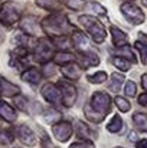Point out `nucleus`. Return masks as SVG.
<instances>
[{"instance_id": "33", "label": "nucleus", "mask_w": 147, "mask_h": 148, "mask_svg": "<svg viewBox=\"0 0 147 148\" xmlns=\"http://www.w3.org/2000/svg\"><path fill=\"white\" fill-rule=\"evenodd\" d=\"M28 55H29V50H28V48H26V46H16L14 49L10 52L12 59H17V60L25 59Z\"/></svg>"}, {"instance_id": "28", "label": "nucleus", "mask_w": 147, "mask_h": 148, "mask_svg": "<svg viewBox=\"0 0 147 148\" xmlns=\"http://www.w3.org/2000/svg\"><path fill=\"white\" fill-rule=\"evenodd\" d=\"M107 78H108V75H107V72H105V71H98V72H95V73H92V75H88V76H87L88 82H90V84H92V85L104 84V82L107 81Z\"/></svg>"}, {"instance_id": "43", "label": "nucleus", "mask_w": 147, "mask_h": 148, "mask_svg": "<svg viewBox=\"0 0 147 148\" xmlns=\"http://www.w3.org/2000/svg\"><path fill=\"white\" fill-rule=\"evenodd\" d=\"M139 42H141V43L147 45V35L146 33H143V32L139 33Z\"/></svg>"}, {"instance_id": "44", "label": "nucleus", "mask_w": 147, "mask_h": 148, "mask_svg": "<svg viewBox=\"0 0 147 148\" xmlns=\"http://www.w3.org/2000/svg\"><path fill=\"white\" fill-rule=\"evenodd\" d=\"M128 140H130L131 143H134V144H136V143L139 141V140H137V135H136V131H133V132L130 134V137H128Z\"/></svg>"}, {"instance_id": "10", "label": "nucleus", "mask_w": 147, "mask_h": 148, "mask_svg": "<svg viewBox=\"0 0 147 148\" xmlns=\"http://www.w3.org/2000/svg\"><path fill=\"white\" fill-rule=\"evenodd\" d=\"M14 135L19 138V141L22 144H25L26 147H35L38 144V138L35 135V132L25 124L22 125H17L14 128Z\"/></svg>"}, {"instance_id": "26", "label": "nucleus", "mask_w": 147, "mask_h": 148, "mask_svg": "<svg viewBox=\"0 0 147 148\" xmlns=\"http://www.w3.org/2000/svg\"><path fill=\"white\" fill-rule=\"evenodd\" d=\"M123 118L118 115V114H114L112 118L110 119V122L107 124V131L111 132V134H118L121 130H123Z\"/></svg>"}, {"instance_id": "47", "label": "nucleus", "mask_w": 147, "mask_h": 148, "mask_svg": "<svg viewBox=\"0 0 147 148\" xmlns=\"http://www.w3.org/2000/svg\"><path fill=\"white\" fill-rule=\"evenodd\" d=\"M124 1H126V3H133L134 0H124Z\"/></svg>"}, {"instance_id": "50", "label": "nucleus", "mask_w": 147, "mask_h": 148, "mask_svg": "<svg viewBox=\"0 0 147 148\" xmlns=\"http://www.w3.org/2000/svg\"><path fill=\"white\" fill-rule=\"evenodd\" d=\"M53 148H58V147H53Z\"/></svg>"}, {"instance_id": "21", "label": "nucleus", "mask_w": 147, "mask_h": 148, "mask_svg": "<svg viewBox=\"0 0 147 148\" xmlns=\"http://www.w3.org/2000/svg\"><path fill=\"white\" fill-rule=\"evenodd\" d=\"M42 116L45 119L46 124H50V125H55L58 124L59 121H62V114L56 109V108H46L45 111H42Z\"/></svg>"}, {"instance_id": "25", "label": "nucleus", "mask_w": 147, "mask_h": 148, "mask_svg": "<svg viewBox=\"0 0 147 148\" xmlns=\"http://www.w3.org/2000/svg\"><path fill=\"white\" fill-rule=\"evenodd\" d=\"M124 84V75L123 73H118V72H114L110 78V84H108V88L110 91H112L114 94H118L121 86Z\"/></svg>"}, {"instance_id": "13", "label": "nucleus", "mask_w": 147, "mask_h": 148, "mask_svg": "<svg viewBox=\"0 0 147 148\" xmlns=\"http://www.w3.org/2000/svg\"><path fill=\"white\" fill-rule=\"evenodd\" d=\"M17 95H20V88L17 85L12 84L10 81H7L6 78L0 76V97L16 98Z\"/></svg>"}, {"instance_id": "16", "label": "nucleus", "mask_w": 147, "mask_h": 148, "mask_svg": "<svg viewBox=\"0 0 147 148\" xmlns=\"http://www.w3.org/2000/svg\"><path fill=\"white\" fill-rule=\"evenodd\" d=\"M75 60H77V55L69 52V50H56L53 58H52V62L55 65H62V66L69 65Z\"/></svg>"}, {"instance_id": "4", "label": "nucleus", "mask_w": 147, "mask_h": 148, "mask_svg": "<svg viewBox=\"0 0 147 148\" xmlns=\"http://www.w3.org/2000/svg\"><path fill=\"white\" fill-rule=\"evenodd\" d=\"M88 103H90V106H91V109H92L94 112H97L99 115L105 116V115L110 114V111H111V103H112V101H111V97H110L107 92L97 91V92L92 94V97H91Z\"/></svg>"}, {"instance_id": "32", "label": "nucleus", "mask_w": 147, "mask_h": 148, "mask_svg": "<svg viewBox=\"0 0 147 148\" xmlns=\"http://www.w3.org/2000/svg\"><path fill=\"white\" fill-rule=\"evenodd\" d=\"M35 3L43 10H55L59 4V0H35Z\"/></svg>"}, {"instance_id": "14", "label": "nucleus", "mask_w": 147, "mask_h": 148, "mask_svg": "<svg viewBox=\"0 0 147 148\" xmlns=\"http://www.w3.org/2000/svg\"><path fill=\"white\" fill-rule=\"evenodd\" d=\"M20 79L35 86V85H39V84H41V81H42V72H41L38 68L30 66V68L25 69V71L20 73Z\"/></svg>"}, {"instance_id": "17", "label": "nucleus", "mask_w": 147, "mask_h": 148, "mask_svg": "<svg viewBox=\"0 0 147 148\" xmlns=\"http://www.w3.org/2000/svg\"><path fill=\"white\" fill-rule=\"evenodd\" d=\"M77 60L82 65V68L97 66L99 63V58L94 50L92 52H85V53H77Z\"/></svg>"}, {"instance_id": "39", "label": "nucleus", "mask_w": 147, "mask_h": 148, "mask_svg": "<svg viewBox=\"0 0 147 148\" xmlns=\"http://www.w3.org/2000/svg\"><path fill=\"white\" fill-rule=\"evenodd\" d=\"M69 148H95L92 141H77V143H72Z\"/></svg>"}, {"instance_id": "7", "label": "nucleus", "mask_w": 147, "mask_h": 148, "mask_svg": "<svg viewBox=\"0 0 147 148\" xmlns=\"http://www.w3.org/2000/svg\"><path fill=\"white\" fill-rule=\"evenodd\" d=\"M55 52H53V46L49 40H45V39H39L33 48V58L41 62V63H46V62H50L52 58H53Z\"/></svg>"}, {"instance_id": "19", "label": "nucleus", "mask_w": 147, "mask_h": 148, "mask_svg": "<svg viewBox=\"0 0 147 148\" xmlns=\"http://www.w3.org/2000/svg\"><path fill=\"white\" fill-rule=\"evenodd\" d=\"M61 71H62L63 76H65L66 79H69V81H77V79H79V76H81V66L77 65L75 62L62 66Z\"/></svg>"}, {"instance_id": "11", "label": "nucleus", "mask_w": 147, "mask_h": 148, "mask_svg": "<svg viewBox=\"0 0 147 148\" xmlns=\"http://www.w3.org/2000/svg\"><path fill=\"white\" fill-rule=\"evenodd\" d=\"M72 48L77 50V53H85V52H92V46L90 43V39L81 32V30H74L72 32Z\"/></svg>"}, {"instance_id": "36", "label": "nucleus", "mask_w": 147, "mask_h": 148, "mask_svg": "<svg viewBox=\"0 0 147 148\" xmlns=\"http://www.w3.org/2000/svg\"><path fill=\"white\" fill-rule=\"evenodd\" d=\"M13 102H14V105L22 111V112H28L29 111V103H28V99L25 98V97H22V95H17L16 98H13Z\"/></svg>"}, {"instance_id": "20", "label": "nucleus", "mask_w": 147, "mask_h": 148, "mask_svg": "<svg viewBox=\"0 0 147 148\" xmlns=\"http://www.w3.org/2000/svg\"><path fill=\"white\" fill-rule=\"evenodd\" d=\"M20 30L28 36H35L38 33V25L36 20L32 17H25L20 20Z\"/></svg>"}, {"instance_id": "42", "label": "nucleus", "mask_w": 147, "mask_h": 148, "mask_svg": "<svg viewBox=\"0 0 147 148\" xmlns=\"http://www.w3.org/2000/svg\"><path fill=\"white\" fill-rule=\"evenodd\" d=\"M136 148H147V138L139 140V141L136 143Z\"/></svg>"}, {"instance_id": "35", "label": "nucleus", "mask_w": 147, "mask_h": 148, "mask_svg": "<svg viewBox=\"0 0 147 148\" xmlns=\"http://www.w3.org/2000/svg\"><path fill=\"white\" fill-rule=\"evenodd\" d=\"M14 141V132L10 130L0 131V144H12Z\"/></svg>"}, {"instance_id": "3", "label": "nucleus", "mask_w": 147, "mask_h": 148, "mask_svg": "<svg viewBox=\"0 0 147 148\" xmlns=\"http://www.w3.org/2000/svg\"><path fill=\"white\" fill-rule=\"evenodd\" d=\"M22 20V12L14 1H4L0 7V23L6 27H12Z\"/></svg>"}, {"instance_id": "9", "label": "nucleus", "mask_w": 147, "mask_h": 148, "mask_svg": "<svg viewBox=\"0 0 147 148\" xmlns=\"http://www.w3.org/2000/svg\"><path fill=\"white\" fill-rule=\"evenodd\" d=\"M41 94H42L43 99L53 106H58L62 103V94H61V89L58 88V85H53L50 82L45 84L41 88Z\"/></svg>"}, {"instance_id": "31", "label": "nucleus", "mask_w": 147, "mask_h": 148, "mask_svg": "<svg viewBox=\"0 0 147 148\" xmlns=\"http://www.w3.org/2000/svg\"><path fill=\"white\" fill-rule=\"evenodd\" d=\"M114 103L121 112H128L131 109V103L128 102V99L124 98V97H115L114 98Z\"/></svg>"}, {"instance_id": "1", "label": "nucleus", "mask_w": 147, "mask_h": 148, "mask_svg": "<svg viewBox=\"0 0 147 148\" xmlns=\"http://www.w3.org/2000/svg\"><path fill=\"white\" fill-rule=\"evenodd\" d=\"M41 26H42L43 33L50 39L56 36H63L72 29L68 17L63 13H56V14H50L48 17H45Z\"/></svg>"}, {"instance_id": "6", "label": "nucleus", "mask_w": 147, "mask_h": 148, "mask_svg": "<svg viewBox=\"0 0 147 148\" xmlns=\"http://www.w3.org/2000/svg\"><path fill=\"white\" fill-rule=\"evenodd\" d=\"M120 10H121L124 19L127 22H130L131 25H141L146 20V14L141 10V7H139L134 3H124L120 6Z\"/></svg>"}, {"instance_id": "27", "label": "nucleus", "mask_w": 147, "mask_h": 148, "mask_svg": "<svg viewBox=\"0 0 147 148\" xmlns=\"http://www.w3.org/2000/svg\"><path fill=\"white\" fill-rule=\"evenodd\" d=\"M84 115H85V118H87L90 122H94V124H99V122H102V121H104V118H105V116L99 115V114H97V112H94V111L91 109L90 103H87V105L84 106Z\"/></svg>"}, {"instance_id": "49", "label": "nucleus", "mask_w": 147, "mask_h": 148, "mask_svg": "<svg viewBox=\"0 0 147 148\" xmlns=\"http://www.w3.org/2000/svg\"><path fill=\"white\" fill-rule=\"evenodd\" d=\"M1 4H3V3H1V0H0V7H1Z\"/></svg>"}, {"instance_id": "29", "label": "nucleus", "mask_w": 147, "mask_h": 148, "mask_svg": "<svg viewBox=\"0 0 147 148\" xmlns=\"http://www.w3.org/2000/svg\"><path fill=\"white\" fill-rule=\"evenodd\" d=\"M111 63H112L118 71H121V72H127V71L131 68V63H130L128 60L120 58V56H112V58H111Z\"/></svg>"}, {"instance_id": "45", "label": "nucleus", "mask_w": 147, "mask_h": 148, "mask_svg": "<svg viewBox=\"0 0 147 148\" xmlns=\"http://www.w3.org/2000/svg\"><path fill=\"white\" fill-rule=\"evenodd\" d=\"M141 85H143L144 89H147V73H144V75L141 76Z\"/></svg>"}, {"instance_id": "5", "label": "nucleus", "mask_w": 147, "mask_h": 148, "mask_svg": "<svg viewBox=\"0 0 147 148\" xmlns=\"http://www.w3.org/2000/svg\"><path fill=\"white\" fill-rule=\"evenodd\" d=\"M58 88L61 89V94H62V105L65 108H72L78 101L77 86L68 79H61L58 82Z\"/></svg>"}, {"instance_id": "40", "label": "nucleus", "mask_w": 147, "mask_h": 148, "mask_svg": "<svg viewBox=\"0 0 147 148\" xmlns=\"http://www.w3.org/2000/svg\"><path fill=\"white\" fill-rule=\"evenodd\" d=\"M91 7H92V10H94L95 14L107 16V9H105L104 6H101L99 3H97V1H91Z\"/></svg>"}, {"instance_id": "15", "label": "nucleus", "mask_w": 147, "mask_h": 148, "mask_svg": "<svg viewBox=\"0 0 147 148\" xmlns=\"http://www.w3.org/2000/svg\"><path fill=\"white\" fill-rule=\"evenodd\" d=\"M110 32H111V40H112V45L115 46V49L117 48L127 46V43H128V35L124 30L118 29L117 26H111L110 27Z\"/></svg>"}, {"instance_id": "48", "label": "nucleus", "mask_w": 147, "mask_h": 148, "mask_svg": "<svg viewBox=\"0 0 147 148\" xmlns=\"http://www.w3.org/2000/svg\"><path fill=\"white\" fill-rule=\"evenodd\" d=\"M114 148H126V147H114Z\"/></svg>"}, {"instance_id": "12", "label": "nucleus", "mask_w": 147, "mask_h": 148, "mask_svg": "<svg viewBox=\"0 0 147 148\" xmlns=\"http://www.w3.org/2000/svg\"><path fill=\"white\" fill-rule=\"evenodd\" d=\"M75 132L81 141H94L97 138V132L85 122L77 121L75 122Z\"/></svg>"}, {"instance_id": "24", "label": "nucleus", "mask_w": 147, "mask_h": 148, "mask_svg": "<svg viewBox=\"0 0 147 148\" xmlns=\"http://www.w3.org/2000/svg\"><path fill=\"white\" fill-rule=\"evenodd\" d=\"M133 124L137 131L147 132V114L144 112H134L133 114Z\"/></svg>"}, {"instance_id": "37", "label": "nucleus", "mask_w": 147, "mask_h": 148, "mask_svg": "<svg viewBox=\"0 0 147 148\" xmlns=\"http://www.w3.org/2000/svg\"><path fill=\"white\" fill-rule=\"evenodd\" d=\"M124 94L127 97H130V98L136 97V94H137V85L133 81H127L126 82V86H124Z\"/></svg>"}, {"instance_id": "23", "label": "nucleus", "mask_w": 147, "mask_h": 148, "mask_svg": "<svg viewBox=\"0 0 147 148\" xmlns=\"http://www.w3.org/2000/svg\"><path fill=\"white\" fill-rule=\"evenodd\" d=\"M50 43H52V46H53L55 49H58V50H68L72 46L71 38H68L66 35L52 38V39H50Z\"/></svg>"}, {"instance_id": "34", "label": "nucleus", "mask_w": 147, "mask_h": 148, "mask_svg": "<svg viewBox=\"0 0 147 148\" xmlns=\"http://www.w3.org/2000/svg\"><path fill=\"white\" fill-rule=\"evenodd\" d=\"M42 76H46V78H50V76H53L55 73H56V65L50 60V62H46V63H43V66H42Z\"/></svg>"}, {"instance_id": "30", "label": "nucleus", "mask_w": 147, "mask_h": 148, "mask_svg": "<svg viewBox=\"0 0 147 148\" xmlns=\"http://www.w3.org/2000/svg\"><path fill=\"white\" fill-rule=\"evenodd\" d=\"M59 3H62V4H63V6H66L68 9L75 10V12L82 10V9L85 7L84 0H59Z\"/></svg>"}, {"instance_id": "41", "label": "nucleus", "mask_w": 147, "mask_h": 148, "mask_svg": "<svg viewBox=\"0 0 147 148\" xmlns=\"http://www.w3.org/2000/svg\"><path fill=\"white\" fill-rule=\"evenodd\" d=\"M139 103H140L141 106H147V92L139 95Z\"/></svg>"}, {"instance_id": "46", "label": "nucleus", "mask_w": 147, "mask_h": 148, "mask_svg": "<svg viewBox=\"0 0 147 148\" xmlns=\"http://www.w3.org/2000/svg\"><path fill=\"white\" fill-rule=\"evenodd\" d=\"M141 3H143L144 6H147V0H141Z\"/></svg>"}, {"instance_id": "38", "label": "nucleus", "mask_w": 147, "mask_h": 148, "mask_svg": "<svg viewBox=\"0 0 147 148\" xmlns=\"http://www.w3.org/2000/svg\"><path fill=\"white\" fill-rule=\"evenodd\" d=\"M134 48L140 52L143 62L147 65V45H144V43H141V42H139V40H137V42L134 43Z\"/></svg>"}, {"instance_id": "8", "label": "nucleus", "mask_w": 147, "mask_h": 148, "mask_svg": "<svg viewBox=\"0 0 147 148\" xmlns=\"http://www.w3.org/2000/svg\"><path fill=\"white\" fill-rule=\"evenodd\" d=\"M72 132H74V128H72L71 122H68V121H59L58 124L52 125V135L59 143L69 141V138L72 137Z\"/></svg>"}, {"instance_id": "22", "label": "nucleus", "mask_w": 147, "mask_h": 148, "mask_svg": "<svg viewBox=\"0 0 147 148\" xmlns=\"http://www.w3.org/2000/svg\"><path fill=\"white\" fill-rule=\"evenodd\" d=\"M114 56H120V58L128 60L130 63H136L137 62V58H136L134 50L131 49L128 45L127 46H123V48H117V49L114 50Z\"/></svg>"}, {"instance_id": "2", "label": "nucleus", "mask_w": 147, "mask_h": 148, "mask_svg": "<svg viewBox=\"0 0 147 148\" xmlns=\"http://www.w3.org/2000/svg\"><path fill=\"white\" fill-rule=\"evenodd\" d=\"M78 22L81 23V26H84V29L87 30V33L91 36V39L95 43H102L107 38V30L104 27V25L98 20L95 16H90V14H81L78 17Z\"/></svg>"}, {"instance_id": "18", "label": "nucleus", "mask_w": 147, "mask_h": 148, "mask_svg": "<svg viewBox=\"0 0 147 148\" xmlns=\"http://www.w3.org/2000/svg\"><path fill=\"white\" fill-rule=\"evenodd\" d=\"M0 118L4 119L6 122H14L17 119L16 109L7 102H4L3 99H0Z\"/></svg>"}]
</instances>
